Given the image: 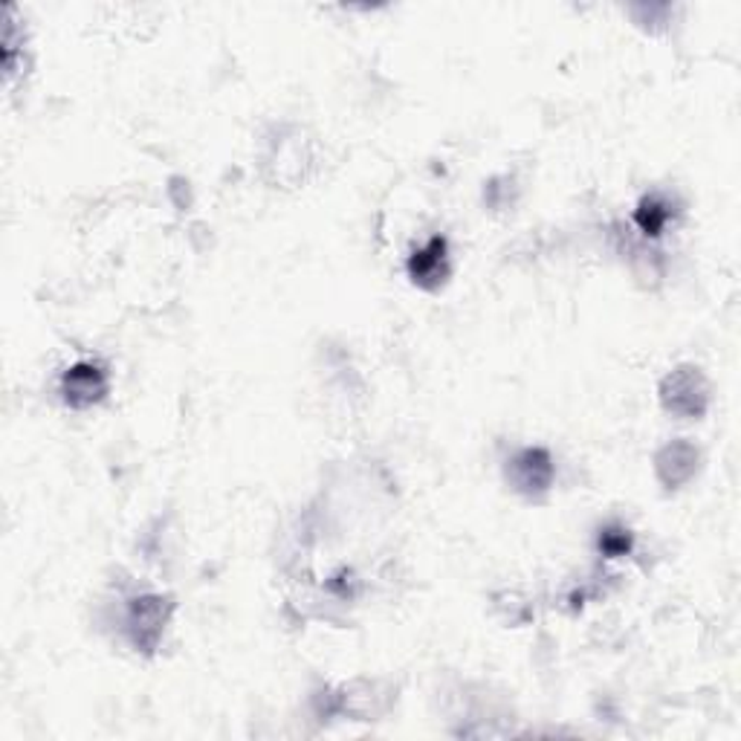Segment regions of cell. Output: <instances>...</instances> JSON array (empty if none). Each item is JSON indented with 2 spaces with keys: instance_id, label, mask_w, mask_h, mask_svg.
I'll return each instance as SVG.
<instances>
[{
  "instance_id": "1",
  "label": "cell",
  "mask_w": 741,
  "mask_h": 741,
  "mask_svg": "<svg viewBox=\"0 0 741 741\" xmlns=\"http://www.w3.org/2000/svg\"><path fill=\"white\" fill-rule=\"evenodd\" d=\"M664 406L683 418H699L707 409V383L699 368H678L664 380L660 388Z\"/></svg>"
},
{
  "instance_id": "2",
  "label": "cell",
  "mask_w": 741,
  "mask_h": 741,
  "mask_svg": "<svg viewBox=\"0 0 741 741\" xmlns=\"http://www.w3.org/2000/svg\"><path fill=\"white\" fill-rule=\"evenodd\" d=\"M108 392V374L102 366L96 362H76L67 368V374L61 376V394L73 409H85L99 403Z\"/></svg>"
},
{
  "instance_id": "3",
  "label": "cell",
  "mask_w": 741,
  "mask_h": 741,
  "mask_svg": "<svg viewBox=\"0 0 741 741\" xmlns=\"http://www.w3.org/2000/svg\"><path fill=\"white\" fill-rule=\"evenodd\" d=\"M169 620V600L162 596H143L134 600L128 612V634L137 649H153Z\"/></svg>"
},
{
  "instance_id": "4",
  "label": "cell",
  "mask_w": 741,
  "mask_h": 741,
  "mask_svg": "<svg viewBox=\"0 0 741 741\" xmlns=\"http://www.w3.org/2000/svg\"><path fill=\"white\" fill-rule=\"evenodd\" d=\"M507 476L512 478L516 490L524 495L545 493L551 481H554V460L545 449H521L516 458L510 460Z\"/></svg>"
},
{
  "instance_id": "5",
  "label": "cell",
  "mask_w": 741,
  "mask_h": 741,
  "mask_svg": "<svg viewBox=\"0 0 741 741\" xmlns=\"http://www.w3.org/2000/svg\"><path fill=\"white\" fill-rule=\"evenodd\" d=\"M695 460H699V452L690 444H669L660 455H657V472L664 478L666 484H683L687 478L695 472Z\"/></svg>"
},
{
  "instance_id": "6",
  "label": "cell",
  "mask_w": 741,
  "mask_h": 741,
  "mask_svg": "<svg viewBox=\"0 0 741 741\" xmlns=\"http://www.w3.org/2000/svg\"><path fill=\"white\" fill-rule=\"evenodd\" d=\"M409 273L415 282L429 284L446 275V240L432 238L423 249H418L409 261Z\"/></svg>"
},
{
  "instance_id": "7",
  "label": "cell",
  "mask_w": 741,
  "mask_h": 741,
  "mask_svg": "<svg viewBox=\"0 0 741 741\" xmlns=\"http://www.w3.org/2000/svg\"><path fill=\"white\" fill-rule=\"evenodd\" d=\"M666 221H669V209H666L660 200H655V197H646V200L640 203L638 223H640V230L646 232V235H660V230L666 226Z\"/></svg>"
},
{
  "instance_id": "8",
  "label": "cell",
  "mask_w": 741,
  "mask_h": 741,
  "mask_svg": "<svg viewBox=\"0 0 741 741\" xmlns=\"http://www.w3.org/2000/svg\"><path fill=\"white\" fill-rule=\"evenodd\" d=\"M631 547L629 530H605L600 536V551L608 556H622Z\"/></svg>"
}]
</instances>
